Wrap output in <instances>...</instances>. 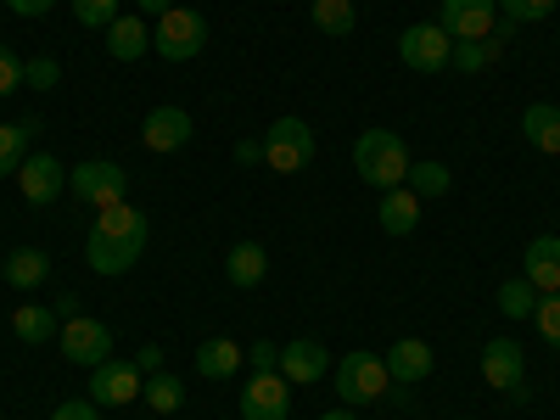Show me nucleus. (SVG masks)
<instances>
[{
    "mask_svg": "<svg viewBox=\"0 0 560 420\" xmlns=\"http://www.w3.org/2000/svg\"><path fill=\"white\" fill-rule=\"evenodd\" d=\"M73 314H79V298L62 292V298H57V319H73Z\"/></svg>",
    "mask_w": 560,
    "mask_h": 420,
    "instance_id": "nucleus-42",
    "label": "nucleus"
},
{
    "mask_svg": "<svg viewBox=\"0 0 560 420\" xmlns=\"http://www.w3.org/2000/svg\"><path fill=\"white\" fill-rule=\"evenodd\" d=\"M353 23H359L353 0H314V28H319V34L342 39V34H353Z\"/></svg>",
    "mask_w": 560,
    "mask_h": 420,
    "instance_id": "nucleus-27",
    "label": "nucleus"
},
{
    "mask_svg": "<svg viewBox=\"0 0 560 420\" xmlns=\"http://www.w3.org/2000/svg\"><path fill=\"white\" fill-rule=\"evenodd\" d=\"M264 275H269V253L258 242H236V247H230V258H224V280H230V287H258Z\"/></svg>",
    "mask_w": 560,
    "mask_h": 420,
    "instance_id": "nucleus-20",
    "label": "nucleus"
},
{
    "mask_svg": "<svg viewBox=\"0 0 560 420\" xmlns=\"http://www.w3.org/2000/svg\"><path fill=\"white\" fill-rule=\"evenodd\" d=\"M140 370H135V359L124 364V359H102L96 370H90V398L96 404H135L140 398Z\"/></svg>",
    "mask_w": 560,
    "mask_h": 420,
    "instance_id": "nucleus-12",
    "label": "nucleus"
},
{
    "mask_svg": "<svg viewBox=\"0 0 560 420\" xmlns=\"http://www.w3.org/2000/svg\"><path fill=\"white\" fill-rule=\"evenodd\" d=\"M533 325H538V337H544L549 348H560V292H544V298H538Z\"/></svg>",
    "mask_w": 560,
    "mask_h": 420,
    "instance_id": "nucleus-31",
    "label": "nucleus"
},
{
    "mask_svg": "<svg viewBox=\"0 0 560 420\" xmlns=\"http://www.w3.org/2000/svg\"><path fill=\"white\" fill-rule=\"evenodd\" d=\"M398 57H404V68H415V73H443L448 57H454V39H448L438 23H409V28L398 34Z\"/></svg>",
    "mask_w": 560,
    "mask_h": 420,
    "instance_id": "nucleus-9",
    "label": "nucleus"
},
{
    "mask_svg": "<svg viewBox=\"0 0 560 420\" xmlns=\"http://www.w3.org/2000/svg\"><path fill=\"white\" fill-rule=\"evenodd\" d=\"M135 370H140V376H158V370H163V348H152V342H147V348L135 353Z\"/></svg>",
    "mask_w": 560,
    "mask_h": 420,
    "instance_id": "nucleus-38",
    "label": "nucleus"
},
{
    "mask_svg": "<svg viewBox=\"0 0 560 420\" xmlns=\"http://www.w3.org/2000/svg\"><path fill=\"white\" fill-rule=\"evenodd\" d=\"M12 331H18V342H28V348L57 342V308H45V303H23V308L12 314Z\"/></svg>",
    "mask_w": 560,
    "mask_h": 420,
    "instance_id": "nucleus-21",
    "label": "nucleus"
},
{
    "mask_svg": "<svg viewBox=\"0 0 560 420\" xmlns=\"http://www.w3.org/2000/svg\"><path fill=\"white\" fill-rule=\"evenodd\" d=\"M68 191H73L79 202H90V208H113V202H124V191H129V174H124L118 163H107V158H90V163L68 168Z\"/></svg>",
    "mask_w": 560,
    "mask_h": 420,
    "instance_id": "nucleus-7",
    "label": "nucleus"
},
{
    "mask_svg": "<svg viewBox=\"0 0 560 420\" xmlns=\"http://www.w3.org/2000/svg\"><path fill=\"white\" fill-rule=\"evenodd\" d=\"M387 376H393V382H404V387L427 382V376H432V348L420 342V337L393 342V348H387Z\"/></svg>",
    "mask_w": 560,
    "mask_h": 420,
    "instance_id": "nucleus-17",
    "label": "nucleus"
},
{
    "mask_svg": "<svg viewBox=\"0 0 560 420\" xmlns=\"http://www.w3.org/2000/svg\"><path fill=\"white\" fill-rule=\"evenodd\" d=\"M57 348H62V359H68V364L96 370L102 359H113V331H107L102 319H90V314H73V319H62Z\"/></svg>",
    "mask_w": 560,
    "mask_h": 420,
    "instance_id": "nucleus-8",
    "label": "nucleus"
},
{
    "mask_svg": "<svg viewBox=\"0 0 560 420\" xmlns=\"http://www.w3.org/2000/svg\"><path fill=\"white\" fill-rule=\"evenodd\" d=\"M39 135V118H23V124H0V179L18 174L23 158H28V140Z\"/></svg>",
    "mask_w": 560,
    "mask_h": 420,
    "instance_id": "nucleus-24",
    "label": "nucleus"
},
{
    "mask_svg": "<svg viewBox=\"0 0 560 420\" xmlns=\"http://www.w3.org/2000/svg\"><path fill=\"white\" fill-rule=\"evenodd\" d=\"M482 382H488L493 393H504V398L527 404L533 393H527V359H522V342L493 337V342L482 348Z\"/></svg>",
    "mask_w": 560,
    "mask_h": 420,
    "instance_id": "nucleus-6",
    "label": "nucleus"
},
{
    "mask_svg": "<svg viewBox=\"0 0 560 420\" xmlns=\"http://www.w3.org/2000/svg\"><path fill=\"white\" fill-rule=\"evenodd\" d=\"M185 140H191V113L185 107H152L147 113V124H140V147L147 152H179Z\"/></svg>",
    "mask_w": 560,
    "mask_h": 420,
    "instance_id": "nucleus-14",
    "label": "nucleus"
},
{
    "mask_svg": "<svg viewBox=\"0 0 560 420\" xmlns=\"http://www.w3.org/2000/svg\"><path fill=\"white\" fill-rule=\"evenodd\" d=\"M18 191H23L34 208H51V202L68 191V168H62L51 152H28L23 168H18Z\"/></svg>",
    "mask_w": 560,
    "mask_h": 420,
    "instance_id": "nucleus-11",
    "label": "nucleus"
},
{
    "mask_svg": "<svg viewBox=\"0 0 560 420\" xmlns=\"http://www.w3.org/2000/svg\"><path fill=\"white\" fill-rule=\"evenodd\" d=\"M247 364H253V376H280V348L275 342H253Z\"/></svg>",
    "mask_w": 560,
    "mask_h": 420,
    "instance_id": "nucleus-36",
    "label": "nucleus"
},
{
    "mask_svg": "<svg viewBox=\"0 0 560 420\" xmlns=\"http://www.w3.org/2000/svg\"><path fill=\"white\" fill-rule=\"evenodd\" d=\"M23 73H28V62L12 51V45H0V96H12V90L23 84Z\"/></svg>",
    "mask_w": 560,
    "mask_h": 420,
    "instance_id": "nucleus-34",
    "label": "nucleus"
},
{
    "mask_svg": "<svg viewBox=\"0 0 560 420\" xmlns=\"http://www.w3.org/2000/svg\"><path fill=\"white\" fill-rule=\"evenodd\" d=\"M140 253H147V213L129 208V202L96 208V224H90V242H84L90 269L96 275H129Z\"/></svg>",
    "mask_w": 560,
    "mask_h": 420,
    "instance_id": "nucleus-1",
    "label": "nucleus"
},
{
    "mask_svg": "<svg viewBox=\"0 0 560 420\" xmlns=\"http://www.w3.org/2000/svg\"><path fill=\"white\" fill-rule=\"evenodd\" d=\"M522 280H533V292H560V236H533L522 253Z\"/></svg>",
    "mask_w": 560,
    "mask_h": 420,
    "instance_id": "nucleus-16",
    "label": "nucleus"
},
{
    "mask_svg": "<svg viewBox=\"0 0 560 420\" xmlns=\"http://www.w3.org/2000/svg\"><path fill=\"white\" fill-rule=\"evenodd\" d=\"M242 364H247V348H236L230 337H208V342L197 348V370H202L208 382H230Z\"/></svg>",
    "mask_w": 560,
    "mask_h": 420,
    "instance_id": "nucleus-18",
    "label": "nucleus"
},
{
    "mask_svg": "<svg viewBox=\"0 0 560 420\" xmlns=\"http://www.w3.org/2000/svg\"><path fill=\"white\" fill-rule=\"evenodd\" d=\"M57 79H62L57 57H34V62H28V73H23V84H34V90H57Z\"/></svg>",
    "mask_w": 560,
    "mask_h": 420,
    "instance_id": "nucleus-35",
    "label": "nucleus"
},
{
    "mask_svg": "<svg viewBox=\"0 0 560 420\" xmlns=\"http://www.w3.org/2000/svg\"><path fill=\"white\" fill-rule=\"evenodd\" d=\"M504 39H510V34H488V39H459V45H454V57H448V68H459V73H482L488 62H499V57H504Z\"/></svg>",
    "mask_w": 560,
    "mask_h": 420,
    "instance_id": "nucleus-23",
    "label": "nucleus"
},
{
    "mask_svg": "<svg viewBox=\"0 0 560 420\" xmlns=\"http://www.w3.org/2000/svg\"><path fill=\"white\" fill-rule=\"evenodd\" d=\"M325 364H331V353H325V342H314V337H298V342L280 348V376H287L292 387L325 382Z\"/></svg>",
    "mask_w": 560,
    "mask_h": 420,
    "instance_id": "nucleus-15",
    "label": "nucleus"
},
{
    "mask_svg": "<svg viewBox=\"0 0 560 420\" xmlns=\"http://www.w3.org/2000/svg\"><path fill=\"white\" fill-rule=\"evenodd\" d=\"M499 18V0H443L438 7V28L459 45V39H488Z\"/></svg>",
    "mask_w": 560,
    "mask_h": 420,
    "instance_id": "nucleus-10",
    "label": "nucleus"
},
{
    "mask_svg": "<svg viewBox=\"0 0 560 420\" xmlns=\"http://www.w3.org/2000/svg\"><path fill=\"white\" fill-rule=\"evenodd\" d=\"M353 168H359V179L370 185V191H398V185L409 179V147H404V135L364 129L353 140Z\"/></svg>",
    "mask_w": 560,
    "mask_h": 420,
    "instance_id": "nucleus-2",
    "label": "nucleus"
},
{
    "mask_svg": "<svg viewBox=\"0 0 560 420\" xmlns=\"http://www.w3.org/2000/svg\"><path fill=\"white\" fill-rule=\"evenodd\" d=\"M7 7H12L18 18H45V12L57 7V0H7Z\"/></svg>",
    "mask_w": 560,
    "mask_h": 420,
    "instance_id": "nucleus-39",
    "label": "nucleus"
},
{
    "mask_svg": "<svg viewBox=\"0 0 560 420\" xmlns=\"http://www.w3.org/2000/svg\"><path fill=\"white\" fill-rule=\"evenodd\" d=\"M140 398H147L158 415H174L179 404H185V387H179V376H168V370H158V376H147V387H140Z\"/></svg>",
    "mask_w": 560,
    "mask_h": 420,
    "instance_id": "nucleus-28",
    "label": "nucleus"
},
{
    "mask_svg": "<svg viewBox=\"0 0 560 420\" xmlns=\"http://www.w3.org/2000/svg\"><path fill=\"white\" fill-rule=\"evenodd\" d=\"M135 7H140V18H163L174 0H135Z\"/></svg>",
    "mask_w": 560,
    "mask_h": 420,
    "instance_id": "nucleus-41",
    "label": "nucleus"
},
{
    "mask_svg": "<svg viewBox=\"0 0 560 420\" xmlns=\"http://www.w3.org/2000/svg\"><path fill=\"white\" fill-rule=\"evenodd\" d=\"M51 420H96V398H62Z\"/></svg>",
    "mask_w": 560,
    "mask_h": 420,
    "instance_id": "nucleus-37",
    "label": "nucleus"
},
{
    "mask_svg": "<svg viewBox=\"0 0 560 420\" xmlns=\"http://www.w3.org/2000/svg\"><path fill=\"white\" fill-rule=\"evenodd\" d=\"M387 387H393L387 359H376V353H342V359H337V398H342L348 409L387 398Z\"/></svg>",
    "mask_w": 560,
    "mask_h": 420,
    "instance_id": "nucleus-4",
    "label": "nucleus"
},
{
    "mask_svg": "<svg viewBox=\"0 0 560 420\" xmlns=\"http://www.w3.org/2000/svg\"><path fill=\"white\" fill-rule=\"evenodd\" d=\"M499 308H504V319H533V308H538L533 280H504V287H499Z\"/></svg>",
    "mask_w": 560,
    "mask_h": 420,
    "instance_id": "nucleus-29",
    "label": "nucleus"
},
{
    "mask_svg": "<svg viewBox=\"0 0 560 420\" xmlns=\"http://www.w3.org/2000/svg\"><path fill=\"white\" fill-rule=\"evenodd\" d=\"M319 420H359V415H353V409H348V404H342V409H325V415H319Z\"/></svg>",
    "mask_w": 560,
    "mask_h": 420,
    "instance_id": "nucleus-43",
    "label": "nucleus"
},
{
    "mask_svg": "<svg viewBox=\"0 0 560 420\" xmlns=\"http://www.w3.org/2000/svg\"><path fill=\"white\" fill-rule=\"evenodd\" d=\"M292 382L287 376H253L242 387V420H287L292 415Z\"/></svg>",
    "mask_w": 560,
    "mask_h": 420,
    "instance_id": "nucleus-13",
    "label": "nucleus"
},
{
    "mask_svg": "<svg viewBox=\"0 0 560 420\" xmlns=\"http://www.w3.org/2000/svg\"><path fill=\"white\" fill-rule=\"evenodd\" d=\"M459 420H465V415H459Z\"/></svg>",
    "mask_w": 560,
    "mask_h": 420,
    "instance_id": "nucleus-44",
    "label": "nucleus"
},
{
    "mask_svg": "<svg viewBox=\"0 0 560 420\" xmlns=\"http://www.w3.org/2000/svg\"><path fill=\"white\" fill-rule=\"evenodd\" d=\"M264 163L275 174H303L314 163V129L303 118H275L264 129Z\"/></svg>",
    "mask_w": 560,
    "mask_h": 420,
    "instance_id": "nucleus-5",
    "label": "nucleus"
},
{
    "mask_svg": "<svg viewBox=\"0 0 560 420\" xmlns=\"http://www.w3.org/2000/svg\"><path fill=\"white\" fill-rule=\"evenodd\" d=\"M499 12H504L510 23H538V18L555 12V0H499Z\"/></svg>",
    "mask_w": 560,
    "mask_h": 420,
    "instance_id": "nucleus-33",
    "label": "nucleus"
},
{
    "mask_svg": "<svg viewBox=\"0 0 560 420\" xmlns=\"http://www.w3.org/2000/svg\"><path fill=\"white\" fill-rule=\"evenodd\" d=\"M202 45H208V23H202V12H191V7H168V12L158 18V28H152V51H158L163 62H191Z\"/></svg>",
    "mask_w": 560,
    "mask_h": 420,
    "instance_id": "nucleus-3",
    "label": "nucleus"
},
{
    "mask_svg": "<svg viewBox=\"0 0 560 420\" xmlns=\"http://www.w3.org/2000/svg\"><path fill=\"white\" fill-rule=\"evenodd\" d=\"M236 163H264V140H236Z\"/></svg>",
    "mask_w": 560,
    "mask_h": 420,
    "instance_id": "nucleus-40",
    "label": "nucleus"
},
{
    "mask_svg": "<svg viewBox=\"0 0 560 420\" xmlns=\"http://www.w3.org/2000/svg\"><path fill=\"white\" fill-rule=\"evenodd\" d=\"M73 18L84 23V28H113L118 23V0H73Z\"/></svg>",
    "mask_w": 560,
    "mask_h": 420,
    "instance_id": "nucleus-32",
    "label": "nucleus"
},
{
    "mask_svg": "<svg viewBox=\"0 0 560 420\" xmlns=\"http://www.w3.org/2000/svg\"><path fill=\"white\" fill-rule=\"evenodd\" d=\"M147 45H152V34H147V18H118V23L107 28V51H113L118 62L147 57Z\"/></svg>",
    "mask_w": 560,
    "mask_h": 420,
    "instance_id": "nucleus-26",
    "label": "nucleus"
},
{
    "mask_svg": "<svg viewBox=\"0 0 560 420\" xmlns=\"http://www.w3.org/2000/svg\"><path fill=\"white\" fill-rule=\"evenodd\" d=\"M404 185H409L420 202L443 197V191H448V168H443V163H409V179H404Z\"/></svg>",
    "mask_w": 560,
    "mask_h": 420,
    "instance_id": "nucleus-30",
    "label": "nucleus"
},
{
    "mask_svg": "<svg viewBox=\"0 0 560 420\" xmlns=\"http://www.w3.org/2000/svg\"><path fill=\"white\" fill-rule=\"evenodd\" d=\"M522 135H527V147H538V152L560 158V107L533 102V107L522 113Z\"/></svg>",
    "mask_w": 560,
    "mask_h": 420,
    "instance_id": "nucleus-19",
    "label": "nucleus"
},
{
    "mask_svg": "<svg viewBox=\"0 0 560 420\" xmlns=\"http://www.w3.org/2000/svg\"><path fill=\"white\" fill-rule=\"evenodd\" d=\"M0 275H7V287H18V292H34L39 280L51 275V258H45L39 247H18V253L7 258V269H0Z\"/></svg>",
    "mask_w": 560,
    "mask_h": 420,
    "instance_id": "nucleus-25",
    "label": "nucleus"
},
{
    "mask_svg": "<svg viewBox=\"0 0 560 420\" xmlns=\"http://www.w3.org/2000/svg\"><path fill=\"white\" fill-rule=\"evenodd\" d=\"M415 224H420V197L409 191V185L382 191V230H387V236H409Z\"/></svg>",
    "mask_w": 560,
    "mask_h": 420,
    "instance_id": "nucleus-22",
    "label": "nucleus"
}]
</instances>
